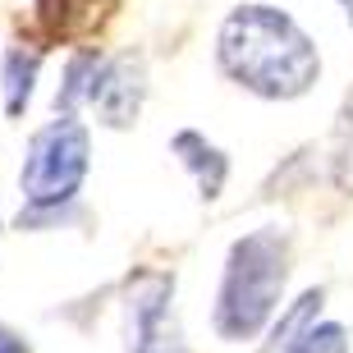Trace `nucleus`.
Instances as JSON below:
<instances>
[{"mask_svg":"<svg viewBox=\"0 0 353 353\" xmlns=\"http://www.w3.org/2000/svg\"><path fill=\"white\" fill-rule=\"evenodd\" d=\"M221 69L257 97H303L321 74V60L289 14L239 5L221 28Z\"/></svg>","mask_w":353,"mask_h":353,"instance_id":"f257e3e1","label":"nucleus"},{"mask_svg":"<svg viewBox=\"0 0 353 353\" xmlns=\"http://www.w3.org/2000/svg\"><path fill=\"white\" fill-rule=\"evenodd\" d=\"M285 275L289 266L280 230H257L230 248L221 307H216V330L225 340H248L266 326V316L275 312V299L285 289Z\"/></svg>","mask_w":353,"mask_h":353,"instance_id":"f03ea898","label":"nucleus"},{"mask_svg":"<svg viewBox=\"0 0 353 353\" xmlns=\"http://www.w3.org/2000/svg\"><path fill=\"white\" fill-rule=\"evenodd\" d=\"M83 174H88V129L79 119H55L41 133H32L28 143V161H23V183L28 193V211L23 216H46L60 202L79 193Z\"/></svg>","mask_w":353,"mask_h":353,"instance_id":"7ed1b4c3","label":"nucleus"},{"mask_svg":"<svg viewBox=\"0 0 353 353\" xmlns=\"http://www.w3.org/2000/svg\"><path fill=\"white\" fill-rule=\"evenodd\" d=\"M143 79L147 74H143V60H138V55H119V60H110V65L97 69L88 101L97 105V115H101L110 129L133 124L138 105H143V88H147Z\"/></svg>","mask_w":353,"mask_h":353,"instance_id":"20e7f679","label":"nucleus"},{"mask_svg":"<svg viewBox=\"0 0 353 353\" xmlns=\"http://www.w3.org/2000/svg\"><path fill=\"white\" fill-rule=\"evenodd\" d=\"M119 0H37V19L55 37H83L115 10Z\"/></svg>","mask_w":353,"mask_h":353,"instance_id":"39448f33","label":"nucleus"},{"mask_svg":"<svg viewBox=\"0 0 353 353\" xmlns=\"http://www.w3.org/2000/svg\"><path fill=\"white\" fill-rule=\"evenodd\" d=\"M174 152H179V161L197 174L202 197L221 193V183H225V157L207 143V138H202V133H179V138H174Z\"/></svg>","mask_w":353,"mask_h":353,"instance_id":"423d86ee","label":"nucleus"},{"mask_svg":"<svg viewBox=\"0 0 353 353\" xmlns=\"http://www.w3.org/2000/svg\"><path fill=\"white\" fill-rule=\"evenodd\" d=\"M316 312H321V289L303 294V299L294 303L285 316H280V326L271 330V344H266V353H289V349H294V340H303V335H307V326H312Z\"/></svg>","mask_w":353,"mask_h":353,"instance_id":"0eeeda50","label":"nucleus"},{"mask_svg":"<svg viewBox=\"0 0 353 353\" xmlns=\"http://www.w3.org/2000/svg\"><path fill=\"white\" fill-rule=\"evenodd\" d=\"M37 79V51H10L5 55V110L19 115L28 105V92Z\"/></svg>","mask_w":353,"mask_h":353,"instance_id":"6e6552de","label":"nucleus"},{"mask_svg":"<svg viewBox=\"0 0 353 353\" xmlns=\"http://www.w3.org/2000/svg\"><path fill=\"white\" fill-rule=\"evenodd\" d=\"M97 69H101V60H97L92 51H79V55H74V60H69V69H65V88H60V97H55V110H65V115H69L79 101H88Z\"/></svg>","mask_w":353,"mask_h":353,"instance_id":"1a4fd4ad","label":"nucleus"},{"mask_svg":"<svg viewBox=\"0 0 353 353\" xmlns=\"http://www.w3.org/2000/svg\"><path fill=\"white\" fill-rule=\"evenodd\" d=\"M289 353H349V340H344V326H307V335L294 340Z\"/></svg>","mask_w":353,"mask_h":353,"instance_id":"9d476101","label":"nucleus"},{"mask_svg":"<svg viewBox=\"0 0 353 353\" xmlns=\"http://www.w3.org/2000/svg\"><path fill=\"white\" fill-rule=\"evenodd\" d=\"M340 183L344 188H353V101H349V110H344V119H340Z\"/></svg>","mask_w":353,"mask_h":353,"instance_id":"9b49d317","label":"nucleus"},{"mask_svg":"<svg viewBox=\"0 0 353 353\" xmlns=\"http://www.w3.org/2000/svg\"><path fill=\"white\" fill-rule=\"evenodd\" d=\"M0 353H28V349H23V340H19L14 330H5V326H0Z\"/></svg>","mask_w":353,"mask_h":353,"instance_id":"f8f14e48","label":"nucleus"},{"mask_svg":"<svg viewBox=\"0 0 353 353\" xmlns=\"http://www.w3.org/2000/svg\"><path fill=\"white\" fill-rule=\"evenodd\" d=\"M344 5H349V19H353V0H344Z\"/></svg>","mask_w":353,"mask_h":353,"instance_id":"ddd939ff","label":"nucleus"}]
</instances>
